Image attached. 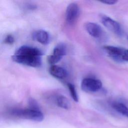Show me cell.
<instances>
[{
    "instance_id": "cell-1",
    "label": "cell",
    "mask_w": 128,
    "mask_h": 128,
    "mask_svg": "<svg viewBox=\"0 0 128 128\" xmlns=\"http://www.w3.org/2000/svg\"><path fill=\"white\" fill-rule=\"evenodd\" d=\"M43 55L42 52L38 48L24 45L20 46L16 50L12 58L17 63L38 68L42 65Z\"/></svg>"
},
{
    "instance_id": "cell-2",
    "label": "cell",
    "mask_w": 128,
    "mask_h": 128,
    "mask_svg": "<svg viewBox=\"0 0 128 128\" xmlns=\"http://www.w3.org/2000/svg\"><path fill=\"white\" fill-rule=\"evenodd\" d=\"M10 114L16 118L30 120L34 122H42L44 116L40 110L28 108H14L10 110Z\"/></svg>"
},
{
    "instance_id": "cell-3",
    "label": "cell",
    "mask_w": 128,
    "mask_h": 128,
    "mask_svg": "<svg viewBox=\"0 0 128 128\" xmlns=\"http://www.w3.org/2000/svg\"><path fill=\"white\" fill-rule=\"evenodd\" d=\"M103 50L109 57L116 61L128 62V49L112 46H105Z\"/></svg>"
},
{
    "instance_id": "cell-4",
    "label": "cell",
    "mask_w": 128,
    "mask_h": 128,
    "mask_svg": "<svg viewBox=\"0 0 128 128\" xmlns=\"http://www.w3.org/2000/svg\"><path fill=\"white\" fill-rule=\"evenodd\" d=\"M80 87L85 92H95L100 90L102 87V82L100 80L96 78H86L82 80Z\"/></svg>"
},
{
    "instance_id": "cell-5",
    "label": "cell",
    "mask_w": 128,
    "mask_h": 128,
    "mask_svg": "<svg viewBox=\"0 0 128 128\" xmlns=\"http://www.w3.org/2000/svg\"><path fill=\"white\" fill-rule=\"evenodd\" d=\"M66 54V47L64 44H58L54 48L52 54L47 58L48 62L52 65L60 62Z\"/></svg>"
},
{
    "instance_id": "cell-6",
    "label": "cell",
    "mask_w": 128,
    "mask_h": 128,
    "mask_svg": "<svg viewBox=\"0 0 128 128\" xmlns=\"http://www.w3.org/2000/svg\"><path fill=\"white\" fill-rule=\"evenodd\" d=\"M80 14V9L78 5L75 2L68 4L66 11V20L69 25H73L78 20Z\"/></svg>"
},
{
    "instance_id": "cell-7",
    "label": "cell",
    "mask_w": 128,
    "mask_h": 128,
    "mask_svg": "<svg viewBox=\"0 0 128 128\" xmlns=\"http://www.w3.org/2000/svg\"><path fill=\"white\" fill-rule=\"evenodd\" d=\"M100 20L104 26L110 30L118 36L122 35V28L118 22L112 19L110 17L103 14L100 15Z\"/></svg>"
},
{
    "instance_id": "cell-8",
    "label": "cell",
    "mask_w": 128,
    "mask_h": 128,
    "mask_svg": "<svg viewBox=\"0 0 128 128\" xmlns=\"http://www.w3.org/2000/svg\"><path fill=\"white\" fill-rule=\"evenodd\" d=\"M86 32L92 37L96 38H101L103 36L104 31L102 27L96 23L88 22L84 25Z\"/></svg>"
},
{
    "instance_id": "cell-9",
    "label": "cell",
    "mask_w": 128,
    "mask_h": 128,
    "mask_svg": "<svg viewBox=\"0 0 128 128\" xmlns=\"http://www.w3.org/2000/svg\"><path fill=\"white\" fill-rule=\"evenodd\" d=\"M33 38L42 44H47L50 41V36L48 32L43 30H38L32 34Z\"/></svg>"
},
{
    "instance_id": "cell-10",
    "label": "cell",
    "mask_w": 128,
    "mask_h": 128,
    "mask_svg": "<svg viewBox=\"0 0 128 128\" xmlns=\"http://www.w3.org/2000/svg\"><path fill=\"white\" fill-rule=\"evenodd\" d=\"M50 74L58 79H64L67 76V71L64 68L57 65H52L50 69Z\"/></svg>"
},
{
    "instance_id": "cell-11",
    "label": "cell",
    "mask_w": 128,
    "mask_h": 128,
    "mask_svg": "<svg viewBox=\"0 0 128 128\" xmlns=\"http://www.w3.org/2000/svg\"><path fill=\"white\" fill-rule=\"evenodd\" d=\"M112 108L118 113L128 118V107L120 102H112L110 104Z\"/></svg>"
},
{
    "instance_id": "cell-12",
    "label": "cell",
    "mask_w": 128,
    "mask_h": 128,
    "mask_svg": "<svg viewBox=\"0 0 128 128\" xmlns=\"http://www.w3.org/2000/svg\"><path fill=\"white\" fill-rule=\"evenodd\" d=\"M57 106L62 108L68 110L70 108V103L68 100L64 96L59 95L56 98Z\"/></svg>"
},
{
    "instance_id": "cell-13",
    "label": "cell",
    "mask_w": 128,
    "mask_h": 128,
    "mask_svg": "<svg viewBox=\"0 0 128 128\" xmlns=\"http://www.w3.org/2000/svg\"><path fill=\"white\" fill-rule=\"evenodd\" d=\"M67 86L71 97L74 102H78V97L74 85L72 83H68Z\"/></svg>"
},
{
    "instance_id": "cell-14",
    "label": "cell",
    "mask_w": 128,
    "mask_h": 128,
    "mask_svg": "<svg viewBox=\"0 0 128 128\" xmlns=\"http://www.w3.org/2000/svg\"><path fill=\"white\" fill-rule=\"evenodd\" d=\"M28 105H29V108L34 109V110H40L39 105L37 102L33 98H30L28 100Z\"/></svg>"
},
{
    "instance_id": "cell-15",
    "label": "cell",
    "mask_w": 128,
    "mask_h": 128,
    "mask_svg": "<svg viewBox=\"0 0 128 128\" xmlns=\"http://www.w3.org/2000/svg\"><path fill=\"white\" fill-rule=\"evenodd\" d=\"M14 42V36L11 34L7 35L4 39V42L6 44H12Z\"/></svg>"
},
{
    "instance_id": "cell-16",
    "label": "cell",
    "mask_w": 128,
    "mask_h": 128,
    "mask_svg": "<svg viewBox=\"0 0 128 128\" xmlns=\"http://www.w3.org/2000/svg\"><path fill=\"white\" fill-rule=\"evenodd\" d=\"M100 2L106 4H109V5H112V4H114L116 3L117 2L116 0H103V1H100Z\"/></svg>"
}]
</instances>
